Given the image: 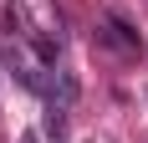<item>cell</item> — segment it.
Segmentation results:
<instances>
[{"label":"cell","mask_w":148,"mask_h":143,"mask_svg":"<svg viewBox=\"0 0 148 143\" xmlns=\"http://www.w3.org/2000/svg\"><path fill=\"white\" fill-rule=\"evenodd\" d=\"M41 128H46V138H61V133H66V107H61V102H51V107H46Z\"/></svg>","instance_id":"6da1fadb"},{"label":"cell","mask_w":148,"mask_h":143,"mask_svg":"<svg viewBox=\"0 0 148 143\" xmlns=\"http://www.w3.org/2000/svg\"><path fill=\"white\" fill-rule=\"evenodd\" d=\"M31 51H36V61L56 67V41H51V36H36V41H31Z\"/></svg>","instance_id":"7a4b0ae2"}]
</instances>
